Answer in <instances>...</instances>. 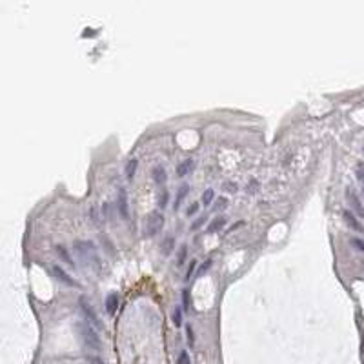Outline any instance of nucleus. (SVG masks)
Masks as SVG:
<instances>
[{
    "mask_svg": "<svg viewBox=\"0 0 364 364\" xmlns=\"http://www.w3.org/2000/svg\"><path fill=\"white\" fill-rule=\"evenodd\" d=\"M73 251L77 253L80 262L88 264V266H95V268L101 266L99 251H97L95 244L91 243V241H75Z\"/></svg>",
    "mask_w": 364,
    "mask_h": 364,
    "instance_id": "nucleus-1",
    "label": "nucleus"
},
{
    "mask_svg": "<svg viewBox=\"0 0 364 364\" xmlns=\"http://www.w3.org/2000/svg\"><path fill=\"white\" fill-rule=\"evenodd\" d=\"M77 330H79V337L82 341L88 350H101V337H99V333H97V328H93L90 322L86 321H80L77 322Z\"/></svg>",
    "mask_w": 364,
    "mask_h": 364,
    "instance_id": "nucleus-2",
    "label": "nucleus"
},
{
    "mask_svg": "<svg viewBox=\"0 0 364 364\" xmlns=\"http://www.w3.org/2000/svg\"><path fill=\"white\" fill-rule=\"evenodd\" d=\"M164 224H166V217L160 210L151 211L146 219V235L148 237H157L158 233L164 230Z\"/></svg>",
    "mask_w": 364,
    "mask_h": 364,
    "instance_id": "nucleus-3",
    "label": "nucleus"
},
{
    "mask_svg": "<svg viewBox=\"0 0 364 364\" xmlns=\"http://www.w3.org/2000/svg\"><path fill=\"white\" fill-rule=\"evenodd\" d=\"M117 211L122 221H129V199H127L126 188H119L117 191Z\"/></svg>",
    "mask_w": 364,
    "mask_h": 364,
    "instance_id": "nucleus-4",
    "label": "nucleus"
},
{
    "mask_svg": "<svg viewBox=\"0 0 364 364\" xmlns=\"http://www.w3.org/2000/svg\"><path fill=\"white\" fill-rule=\"evenodd\" d=\"M346 201L352 208V213H355L359 219H364V204L361 202L359 195L354 191V188H346Z\"/></svg>",
    "mask_w": 364,
    "mask_h": 364,
    "instance_id": "nucleus-5",
    "label": "nucleus"
},
{
    "mask_svg": "<svg viewBox=\"0 0 364 364\" xmlns=\"http://www.w3.org/2000/svg\"><path fill=\"white\" fill-rule=\"evenodd\" d=\"M51 271H53V275L57 277V280H60L62 284H66V286H69V288H79V282L71 277L69 273H66L60 266H57V264H53L51 266Z\"/></svg>",
    "mask_w": 364,
    "mask_h": 364,
    "instance_id": "nucleus-6",
    "label": "nucleus"
},
{
    "mask_svg": "<svg viewBox=\"0 0 364 364\" xmlns=\"http://www.w3.org/2000/svg\"><path fill=\"white\" fill-rule=\"evenodd\" d=\"M80 312L84 313L86 322H90L93 328H101V321H99V317H97V313L93 312V308L86 302V299H80Z\"/></svg>",
    "mask_w": 364,
    "mask_h": 364,
    "instance_id": "nucleus-7",
    "label": "nucleus"
},
{
    "mask_svg": "<svg viewBox=\"0 0 364 364\" xmlns=\"http://www.w3.org/2000/svg\"><path fill=\"white\" fill-rule=\"evenodd\" d=\"M195 166H197L195 158L188 157V158H184V160H180L179 166H177V169H175V173H177L179 179H184V177H188V175L195 169Z\"/></svg>",
    "mask_w": 364,
    "mask_h": 364,
    "instance_id": "nucleus-8",
    "label": "nucleus"
},
{
    "mask_svg": "<svg viewBox=\"0 0 364 364\" xmlns=\"http://www.w3.org/2000/svg\"><path fill=\"white\" fill-rule=\"evenodd\" d=\"M119 306H121V297H119L117 291H111L110 295L106 297V302H104L106 313H108V315H115Z\"/></svg>",
    "mask_w": 364,
    "mask_h": 364,
    "instance_id": "nucleus-9",
    "label": "nucleus"
},
{
    "mask_svg": "<svg viewBox=\"0 0 364 364\" xmlns=\"http://www.w3.org/2000/svg\"><path fill=\"white\" fill-rule=\"evenodd\" d=\"M343 219H344V222L348 224L354 232H359V233H364V226L361 224V221L357 219V215L355 213H352V210H344L343 211Z\"/></svg>",
    "mask_w": 364,
    "mask_h": 364,
    "instance_id": "nucleus-10",
    "label": "nucleus"
},
{
    "mask_svg": "<svg viewBox=\"0 0 364 364\" xmlns=\"http://www.w3.org/2000/svg\"><path fill=\"white\" fill-rule=\"evenodd\" d=\"M151 179H153V182L157 186L166 184V180H168V171H166V168L160 166V164L153 166V169H151Z\"/></svg>",
    "mask_w": 364,
    "mask_h": 364,
    "instance_id": "nucleus-11",
    "label": "nucleus"
},
{
    "mask_svg": "<svg viewBox=\"0 0 364 364\" xmlns=\"http://www.w3.org/2000/svg\"><path fill=\"white\" fill-rule=\"evenodd\" d=\"M175 248H177V244H175V237L173 235H168V237L162 241V244H160V253H162L164 257H169V255L175 251Z\"/></svg>",
    "mask_w": 364,
    "mask_h": 364,
    "instance_id": "nucleus-12",
    "label": "nucleus"
},
{
    "mask_svg": "<svg viewBox=\"0 0 364 364\" xmlns=\"http://www.w3.org/2000/svg\"><path fill=\"white\" fill-rule=\"evenodd\" d=\"M190 195V184H182L177 191V195H175V204H173V210L177 211L180 206H182V202H184L186 197Z\"/></svg>",
    "mask_w": 364,
    "mask_h": 364,
    "instance_id": "nucleus-13",
    "label": "nucleus"
},
{
    "mask_svg": "<svg viewBox=\"0 0 364 364\" xmlns=\"http://www.w3.org/2000/svg\"><path fill=\"white\" fill-rule=\"evenodd\" d=\"M226 222H228L226 217H222V215L215 217V219H213V221H211L210 224H208L206 233H217L219 230H222V228L226 226Z\"/></svg>",
    "mask_w": 364,
    "mask_h": 364,
    "instance_id": "nucleus-14",
    "label": "nucleus"
},
{
    "mask_svg": "<svg viewBox=\"0 0 364 364\" xmlns=\"http://www.w3.org/2000/svg\"><path fill=\"white\" fill-rule=\"evenodd\" d=\"M55 251H57L58 259L62 260V262H66V264H68V266H71V268H75L73 257H71V253H69V249L66 248V246H57V248H55Z\"/></svg>",
    "mask_w": 364,
    "mask_h": 364,
    "instance_id": "nucleus-15",
    "label": "nucleus"
},
{
    "mask_svg": "<svg viewBox=\"0 0 364 364\" xmlns=\"http://www.w3.org/2000/svg\"><path fill=\"white\" fill-rule=\"evenodd\" d=\"M138 169V158L137 157H131L129 160H127L126 164V179L131 182L133 179H135V173H137Z\"/></svg>",
    "mask_w": 364,
    "mask_h": 364,
    "instance_id": "nucleus-16",
    "label": "nucleus"
},
{
    "mask_svg": "<svg viewBox=\"0 0 364 364\" xmlns=\"http://www.w3.org/2000/svg\"><path fill=\"white\" fill-rule=\"evenodd\" d=\"M213 201H215V190H213V188H208L201 197V204L208 208L210 204H213Z\"/></svg>",
    "mask_w": 364,
    "mask_h": 364,
    "instance_id": "nucleus-17",
    "label": "nucleus"
},
{
    "mask_svg": "<svg viewBox=\"0 0 364 364\" xmlns=\"http://www.w3.org/2000/svg\"><path fill=\"white\" fill-rule=\"evenodd\" d=\"M182 312H184V310L177 306V308H175V310H173V313H171V321H173V324H175V326H177V328H180V326H182V324H184V313H182Z\"/></svg>",
    "mask_w": 364,
    "mask_h": 364,
    "instance_id": "nucleus-18",
    "label": "nucleus"
},
{
    "mask_svg": "<svg viewBox=\"0 0 364 364\" xmlns=\"http://www.w3.org/2000/svg\"><path fill=\"white\" fill-rule=\"evenodd\" d=\"M186 259H188V246H186V244H182V246H179V251H177V259H175V264H177V266H184Z\"/></svg>",
    "mask_w": 364,
    "mask_h": 364,
    "instance_id": "nucleus-19",
    "label": "nucleus"
},
{
    "mask_svg": "<svg viewBox=\"0 0 364 364\" xmlns=\"http://www.w3.org/2000/svg\"><path fill=\"white\" fill-rule=\"evenodd\" d=\"M180 299H182V310L188 312L191 308V293H190V288H184L182 293H180Z\"/></svg>",
    "mask_w": 364,
    "mask_h": 364,
    "instance_id": "nucleus-20",
    "label": "nucleus"
},
{
    "mask_svg": "<svg viewBox=\"0 0 364 364\" xmlns=\"http://www.w3.org/2000/svg\"><path fill=\"white\" fill-rule=\"evenodd\" d=\"M157 204H158V208H160V210H162V208H164V210H166V206H168V204H169V191L166 190V188H164V190L160 191V195H158V202H157Z\"/></svg>",
    "mask_w": 364,
    "mask_h": 364,
    "instance_id": "nucleus-21",
    "label": "nucleus"
},
{
    "mask_svg": "<svg viewBox=\"0 0 364 364\" xmlns=\"http://www.w3.org/2000/svg\"><path fill=\"white\" fill-rule=\"evenodd\" d=\"M90 221L93 222L95 226L101 224V213H99V206H95V204L90 208Z\"/></svg>",
    "mask_w": 364,
    "mask_h": 364,
    "instance_id": "nucleus-22",
    "label": "nucleus"
},
{
    "mask_svg": "<svg viewBox=\"0 0 364 364\" xmlns=\"http://www.w3.org/2000/svg\"><path fill=\"white\" fill-rule=\"evenodd\" d=\"M102 219L106 221H113V210H111V204L110 202H102Z\"/></svg>",
    "mask_w": 364,
    "mask_h": 364,
    "instance_id": "nucleus-23",
    "label": "nucleus"
},
{
    "mask_svg": "<svg viewBox=\"0 0 364 364\" xmlns=\"http://www.w3.org/2000/svg\"><path fill=\"white\" fill-rule=\"evenodd\" d=\"M197 266H199V260H197V259H193V260H191V262H190V268H188V271H186V277H184V279H186V282H188V280H191V279H193V275L197 273Z\"/></svg>",
    "mask_w": 364,
    "mask_h": 364,
    "instance_id": "nucleus-24",
    "label": "nucleus"
},
{
    "mask_svg": "<svg viewBox=\"0 0 364 364\" xmlns=\"http://www.w3.org/2000/svg\"><path fill=\"white\" fill-rule=\"evenodd\" d=\"M355 177H357V180L364 186V162L363 160H359V162L355 164Z\"/></svg>",
    "mask_w": 364,
    "mask_h": 364,
    "instance_id": "nucleus-25",
    "label": "nucleus"
},
{
    "mask_svg": "<svg viewBox=\"0 0 364 364\" xmlns=\"http://www.w3.org/2000/svg\"><path fill=\"white\" fill-rule=\"evenodd\" d=\"M208 222V217L206 215H201L199 219H197L195 222H191V226H190V232H197V230H201L204 224Z\"/></svg>",
    "mask_w": 364,
    "mask_h": 364,
    "instance_id": "nucleus-26",
    "label": "nucleus"
},
{
    "mask_svg": "<svg viewBox=\"0 0 364 364\" xmlns=\"http://www.w3.org/2000/svg\"><path fill=\"white\" fill-rule=\"evenodd\" d=\"M246 191H248V195H255L257 191H259V180L257 179H251L246 186Z\"/></svg>",
    "mask_w": 364,
    "mask_h": 364,
    "instance_id": "nucleus-27",
    "label": "nucleus"
},
{
    "mask_svg": "<svg viewBox=\"0 0 364 364\" xmlns=\"http://www.w3.org/2000/svg\"><path fill=\"white\" fill-rule=\"evenodd\" d=\"M350 244H352L355 249H359V251H363V253H364V241H363V239L352 237V239H350Z\"/></svg>",
    "mask_w": 364,
    "mask_h": 364,
    "instance_id": "nucleus-28",
    "label": "nucleus"
},
{
    "mask_svg": "<svg viewBox=\"0 0 364 364\" xmlns=\"http://www.w3.org/2000/svg\"><path fill=\"white\" fill-rule=\"evenodd\" d=\"M211 266H213V259H208L206 262L202 264L201 268L197 269V277H201V275H204V273H206V271H208V269L211 268Z\"/></svg>",
    "mask_w": 364,
    "mask_h": 364,
    "instance_id": "nucleus-29",
    "label": "nucleus"
},
{
    "mask_svg": "<svg viewBox=\"0 0 364 364\" xmlns=\"http://www.w3.org/2000/svg\"><path fill=\"white\" fill-rule=\"evenodd\" d=\"M186 339H188V344H190V346L195 344V332H193V328L191 326L186 328Z\"/></svg>",
    "mask_w": 364,
    "mask_h": 364,
    "instance_id": "nucleus-30",
    "label": "nucleus"
},
{
    "mask_svg": "<svg viewBox=\"0 0 364 364\" xmlns=\"http://www.w3.org/2000/svg\"><path fill=\"white\" fill-rule=\"evenodd\" d=\"M177 364H191L190 361V355H188V352L186 350H182L179 354V359H177Z\"/></svg>",
    "mask_w": 364,
    "mask_h": 364,
    "instance_id": "nucleus-31",
    "label": "nucleus"
},
{
    "mask_svg": "<svg viewBox=\"0 0 364 364\" xmlns=\"http://www.w3.org/2000/svg\"><path fill=\"white\" fill-rule=\"evenodd\" d=\"M199 210H201V202H193L188 210H186V215L188 217H193L195 213H199Z\"/></svg>",
    "mask_w": 364,
    "mask_h": 364,
    "instance_id": "nucleus-32",
    "label": "nucleus"
},
{
    "mask_svg": "<svg viewBox=\"0 0 364 364\" xmlns=\"http://www.w3.org/2000/svg\"><path fill=\"white\" fill-rule=\"evenodd\" d=\"M222 190H226L228 193H237L239 186L235 184V182H224V184H222Z\"/></svg>",
    "mask_w": 364,
    "mask_h": 364,
    "instance_id": "nucleus-33",
    "label": "nucleus"
},
{
    "mask_svg": "<svg viewBox=\"0 0 364 364\" xmlns=\"http://www.w3.org/2000/svg\"><path fill=\"white\" fill-rule=\"evenodd\" d=\"M226 206H228V199L226 197H221V199H217L215 208H213V210H224Z\"/></svg>",
    "mask_w": 364,
    "mask_h": 364,
    "instance_id": "nucleus-34",
    "label": "nucleus"
},
{
    "mask_svg": "<svg viewBox=\"0 0 364 364\" xmlns=\"http://www.w3.org/2000/svg\"><path fill=\"white\" fill-rule=\"evenodd\" d=\"M90 364H104V363H102V361L99 359V357H91V359H90Z\"/></svg>",
    "mask_w": 364,
    "mask_h": 364,
    "instance_id": "nucleus-35",
    "label": "nucleus"
},
{
    "mask_svg": "<svg viewBox=\"0 0 364 364\" xmlns=\"http://www.w3.org/2000/svg\"><path fill=\"white\" fill-rule=\"evenodd\" d=\"M243 224H244V222H237V224H233V226H232V228H230V230H228V232H226V233H230V232H233V230H237V228H239V226H243Z\"/></svg>",
    "mask_w": 364,
    "mask_h": 364,
    "instance_id": "nucleus-36",
    "label": "nucleus"
},
{
    "mask_svg": "<svg viewBox=\"0 0 364 364\" xmlns=\"http://www.w3.org/2000/svg\"><path fill=\"white\" fill-rule=\"evenodd\" d=\"M363 197H364V186H363Z\"/></svg>",
    "mask_w": 364,
    "mask_h": 364,
    "instance_id": "nucleus-37",
    "label": "nucleus"
}]
</instances>
